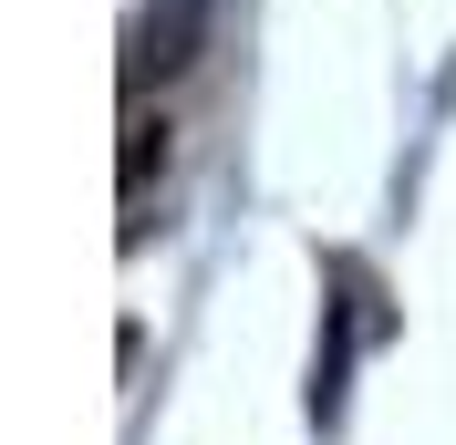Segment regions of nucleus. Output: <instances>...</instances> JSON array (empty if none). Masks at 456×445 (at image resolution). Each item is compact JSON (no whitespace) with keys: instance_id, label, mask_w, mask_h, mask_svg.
<instances>
[{"instance_id":"f03ea898","label":"nucleus","mask_w":456,"mask_h":445,"mask_svg":"<svg viewBox=\"0 0 456 445\" xmlns=\"http://www.w3.org/2000/svg\"><path fill=\"white\" fill-rule=\"evenodd\" d=\"M156 156H167V125H156V114H135V125H125V187H145V166H156Z\"/></svg>"},{"instance_id":"f257e3e1","label":"nucleus","mask_w":456,"mask_h":445,"mask_svg":"<svg viewBox=\"0 0 456 445\" xmlns=\"http://www.w3.org/2000/svg\"><path fill=\"white\" fill-rule=\"evenodd\" d=\"M198 31H208V0H156V11H135V31H125V84L176 73V62L198 53Z\"/></svg>"}]
</instances>
